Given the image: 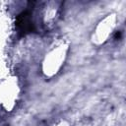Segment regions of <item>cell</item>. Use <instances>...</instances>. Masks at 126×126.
I'll return each mask as SVG.
<instances>
[{
	"label": "cell",
	"mask_w": 126,
	"mask_h": 126,
	"mask_svg": "<svg viewBox=\"0 0 126 126\" xmlns=\"http://www.w3.org/2000/svg\"><path fill=\"white\" fill-rule=\"evenodd\" d=\"M17 28L20 32H23L24 34L31 32L33 29V23L32 19V15L29 12H23L21 15H19L17 19Z\"/></svg>",
	"instance_id": "6da1fadb"
}]
</instances>
